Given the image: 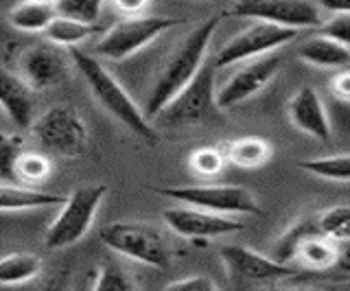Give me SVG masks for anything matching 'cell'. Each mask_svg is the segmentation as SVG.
Wrapping results in <instances>:
<instances>
[{
  "label": "cell",
  "mask_w": 350,
  "mask_h": 291,
  "mask_svg": "<svg viewBox=\"0 0 350 291\" xmlns=\"http://www.w3.org/2000/svg\"><path fill=\"white\" fill-rule=\"evenodd\" d=\"M219 23H221V16H213L204 20V23L197 25L191 33L171 51V55L164 59L145 101V114L149 121L158 118L164 107H167L184 88H189L193 79L200 74L204 64L208 61V46H211Z\"/></svg>",
  "instance_id": "6da1fadb"
},
{
  "label": "cell",
  "mask_w": 350,
  "mask_h": 291,
  "mask_svg": "<svg viewBox=\"0 0 350 291\" xmlns=\"http://www.w3.org/2000/svg\"><path fill=\"white\" fill-rule=\"evenodd\" d=\"M70 57L75 61L77 70L81 72L88 90H90L92 99L98 103V107H101L105 114L112 116L118 125H123L127 132L140 138L142 143H147L149 147H156L160 143V134L147 118L145 107H140L131 99L129 92L118 83V79L103 66L101 59L81 51L79 46L70 48Z\"/></svg>",
  "instance_id": "7a4b0ae2"
},
{
  "label": "cell",
  "mask_w": 350,
  "mask_h": 291,
  "mask_svg": "<svg viewBox=\"0 0 350 291\" xmlns=\"http://www.w3.org/2000/svg\"><path fill=\"white\" fill-rule=\"evenodd\" d=\"M101 241L112 252L145 263L149 267L169 269L173 250L158 225L147 221H112L101 230Z\"/></svg>",
  "instance_id": "3957f363"
},
{
  "label": "cell",
  "mask_w": 350,
  "mask_h": 291,
  "mask_svg": "<svg viewBox=\"0 0 350 291\" xmlns=\"http://www.w3.org/2000/svg\"><path fill=\"white\" fill-rule=\"evenodd\" d=\"M105 193V184H88L75 189L62 206L59 214L49 225L46 234H44V245L49 250H66V247L79 243L92 228Z\"/></svg>",
  "instance_id": "277c9868"
},
{
  "label": "cell",
  "mask_w": 350,
  "mask_h": 291,
  "mask_svg": "<svg viewBox=\"0 0 350 291\" xmlns=\"http://www.w3.org/2000/svg\"><path fill=\"white\" fill-rule=\"evenodd\" d=\"M162 197L175 199L180 206H191L217 214H252L260 217L262 208L256 197L243 186L237 184H191V186H156L153 189Z\"/></svg>",
  "instance_id": "5b68a950"
},
{
  "label": "cell",
  "mask_w": 350,
  "mask_h": 291,
  "mask_svg": "<svg viewBox=\"0 0 350 291\" xmlns=\"http://www.w3.org/2000/svg\"><path fill=\"white\" fill-rule=\"evenodd\" d=\"M186 25V18L173 16H140V18H123L109 27L96 44V55L114 61H123L131 57L140 48L149 46L153 40L162 33Z\"/></svg>",
  "instance_id": "8992f818"
},
{
  "label": "cell",
  "mask_w": 350,
  "mask_h": 291,
  "mask_svg": "<svg viewBox=\"0 0 350 291\" xmlns=\"http://www.w3.org/2000/svg\"><path fill=\"white\" fill-rule=\"evenodd\" d=\"M31 134L46 152L64 158H81L90 143V134L81 114L64 103L40 114L31 127Z\"/></svg>",
  "instance_id": "52a82bcc"
},
{
  "label": "cell",
  "mask_w": 350,
  "mask_h": 291,
  "mask_svg": "<svg viewBox=\"0 0 350 291\" xmlns=\"http://www.w3.org/2000/svg\"><path fill=\"white\" fill-rule=\"evenodd\" d=\"M228 16L252 18L256 23L276 25L282 29H322L326 23L322 5L300 3V0H250V3H232L226 7Z\"/></svg>",
  "instance_id": "ba28073f"
},
{
  "label": "cell",
  "mask_w": 350,
  "mask_h": 291,
  "mask_svg": "<svg viewBox=\"0 0 350 291\" xmlns=\"http://www.w3.org/2000/svg\"><path fill=\"white\" fill-rule=\"evenodd\" d=\"M217 64L208 59L200 74L193 79L189 88H184L175 99L164 107L158 116L160 121L169 125H197L204 123L213 116V110L217 107Z\"/></svg>",
  "instance_id": "9c48e42d"
},
{
  "label": "cell",
  "mask_w": 350,
  "mask_h": 291,
  "mask_svg": "<svg viewBox=\"0 0 350 291\" xmlns=\"http://www.w3.org/2000/svg\"><path fill=\"white\" fill-rule=\"evenodd\" d=\"M295 38H298V31L282 29V27L267 25V23H254L245 31H241L239 36H234L217 53L215 64H217V68H226V66H234L239 61H245L258 55L265 57L267 53L289 44Z\"/></svg>",
  "instance_id": "30bf717a"
},
{
  "label": "cell",
  "mask_w": 350,
  "mask_h": 291,
  "mask_svg": "<svg viewBox=\"0 0 350 291\" xmlns=\"http://www.w3.org/2000/svg\"><path fill=\"white\" fill-rule=\"evenodd\" d=\"M219 258L226 267V274L237 283H269L298 276L300 269L291 265H282L271 256H262L256 250L245 245H224L219 250Z\"/></svg>",
  "instance_id": "8fae6325"
},
{
  "label": "cell",
  "mask_w": 350,
  "mask_h": 291,
  "mask_svg": "<svg viewBox=\"0 0 350 291\" xmlns=\"http://www.w3.org/2000/svg\"><path fill=\"white\" fill-rule=\"evenodd\" d=\"M162 221L167 223L171 232L184 236V239H219V236L234 234L245 228L243 223L232 217L191 206L167 208L162 212Z\"/></svg>",
  "instance_id": "7c38bea8"
},
{
  "label": "cell",
  "mask_w": 350,
  "mask_h": 291,
  "mask_svg": "<svg viewBox=\"0 0 350 291\" xmlns=\"http://www.w3.org/2000/svg\"><path fill=\"white\" fill-rule=\"evenodd\" d=\"M282 66V59L278 55H265L256 61L247 64L241 70H237L217 92V107L228 110V107L241 105L243 101L252 99L262 88H267L271 79L276 77Z\"/></svg>",
  "instance_id": "4fadbf2b"
},
{
  "label": "cell",
  "mask_w": 350,
  "mask_h": 291,
  "mask_svg": "<svg viewBox=\"0 0 350 291\" xmlns=\"http://www.w3.org/2000/svg\"><path fill=\"white\" fill-rule=\"evenodd\" d=\"M68 74V64L62 53L49 44H36L20 53L18 77L27 81L33 90H46L57 85Z\"/></svg>",
  "instance_id": "5bb4252c"
},
{
  "label": "cell",
  "mask_w": 350,
  "mask_h": 291,
  "mask_svg": "<svg viewBox=\"0 0 350 291\" xmlns=\"http://www.w3.org/2000/svg\"><path fill=\"white\" fill-rule=\"evenodd\" d=\"M289 121L295 129H300L306 136L326 143L331 138V121H328L326 107L311 85H302L298 88L287 105Z\"/></svg>",
  "instance_id": "9a60e30c"
},
{
  "label": "cell",
  "mask_w": 350,
  "mask_h": 291,
  "mask_svg": "<svg viewBox=\"0 0 350 291\" xmlns=\"http://www.w3.org/2000/svg\"><path fill=\"white\" fill-rule=\"evenodd\" d=\"M0 103H3L5 114L18 129H31L33 123H36V116H33V105H36L33 88L9 68L0 72Z\"/></svg>",
  "instance_id": "2e32d148"
},
{
  "label": "cell",
  "mask_w": 350,
  "mask_h": 291,
  "mask_svg": "<svg viewBox=\"0 0 350 291\" xmlns=\"http://www.w3.org/2000/svg\"><path fill=\"white\" fill-rule=\"evenodd\" d=\"M66 199H68V195L40 191V189H33V186H22V184H3L0 186V208H3L5 212L64 206Z\"/></svg>",
  "instance_id": "e0dca14e"
},
{
  "label": "cell",
  "mask_w": 350,
  "mask_h": 291,
  "mask_svg": "<svg viewBox=\"0 0 350 291\" xmlns=\"http://www.w3.org/2000/svg\"><path fill=\"white\" fill-rule=\"evenodd\" d=\"M339 261V245L328 236L315 232L300 243L298 252L293 256V267L309 269V272H328L335 269Z\"/></svg>",
  "instance_id": "ac0fdd59"
},
{
  "label": "cell",
  "mask_w": 350,
  "mask_h": 291,
  "mask_svg": "<svg viewBox=\"0 0 350 291\" xmlns=\"http://www.w3.org/2000/svg\"><path fill=\"white\" fill-rule=\"evenodd\" d=\"M224 154L230 165L239 169H258L267 165L273 156V147L267 138L260 136H243L234 138L226 145Z\"/></svg>",
  "instance_id": "d6986e66"
},
{
  "label": "cell",
  "mask_w": 350,
  "mask_h": 291,
  "mask_svg": "<svg viewBox=\"0 0 350 291\" xmlns=\"http://www.w3.org/2000/svg\"><path fill=\"white\" fill-rule=\"evenodd\" d=\"M298 57L315 68H346L350 64V51L324 36H315L298 48Z\"/></svg>",
  "instance_id": "ffe728a7"
},
{
  "label": "cell",
  "mask_w": 350,
  "mask_h": 291,
  "mask_svg": "<svg viewBox=\"0 0 350 291\" xmlns=\"http://www.w3.org/2000/svg\"><path fill=\"white\" fill-rule=\"evenodd\" d=\"M57 20L55 3H20L9 12V23L22 33H46Z\"/></svg>",
  "instance_id": "44dd1931"
},
{
  "label": "cell",
  "mask_w": 350,
  "mask_h": 291,
  "mask_svg": "<svg viewBox=\"0 0 350 291\" xmlns=\"http://www.w3.org/2000/svg\"><path fill=\"white\" fill-rule=\"evenodd\" d=\"M315 232H320V223H317V214L315 217H302L295 223H291L287 230H284L278 241L273 243L269 256L273 261H278L282 265H291L293 267V256L298 252L300 243L306 239V236H311Z\"/></svg>",
  "instance_id": "7402d4cb"
},
{
  "label": "cell",
  "mask_w": 350,
  "mask_h": 291,
  "mask_svg": "<svg viewBox=\"0 0 350 291\" xmlns=\"http://www.w3.org/2000/svg\"><path fill=\"white\" fill-rule=\"evenodd\" d=\"M42 274V258L29 252H14L7 254L0 261V283L5 287L25 285L31 280L40 278Z\"/></svg>",
  "instance_id": "603a6c76"
},
{
  "label": "cell",
  "mask_w": 350,
  "mask_h": 291,
  "mask_svg": "<svg viewBox=\"0 0 350 291\" xmlns=\"http://www.w3.org/2000/svg\"><path fill=\"white\" fill-rule=\"evenodd\" d=\"M298 167L306 174L328 182H350V154L300 160Z\"/></svg>",
  "instance_id": "cb8c5ba5"
},
{
  "label": "cell",
  "mask_w": 350,
  "mask_h": 291,
  "mask_svg": "<svg viewBox=\"0 0 350 291\" xmlns=\"http://www.w3.org/2000/svg\"><path fill=\"white\" fill-rule=\"evenodd\" d=\"M317 223L324 236L337 245L350 243V204H337L317 214Z\"/></svg>",
  "instance_id": "d4e9b609"
},
{
  "label": "cell",
  "mask_w": 350,
  "mask_h": 291,
  "mask_svg": "<svg viewBox=\"0 0 350 291\" xmlns=\"http://www.w3.org/2000/svg\"><path fill=\"white\" fill-rule=\"evenodd\" d=\"M92 33H96V27H88L75 20L57 18L55 23L46 29V40L53 42L55 46H70L77 48V44H81L83 40H88Z\"/></svg>",
  "instance_id": "484cf974"
},
{
  "label": "cell",
  "mask_w": 350,
  "mask_h": 291,
  "mask_svg": "<svg viewBox=\"0 0 350 291\" xmlns=\"http://www.w3.org/2000/svg\"><path fill=\"white\" fill-rule=\"evenodd\" d=\"M53 171V165L46 156L33 154V152H22L16 165V184L22 186H36L44 182Z\"/></svg>",
  "instance_id": "4316f807"
},
{
  "label": "cell",
  "mask_w": 350,
  "mask_h": 291,
  "mask_svg": "<svg viewBox=\"0 0 350 291\" xmlns=\"http://www.w3.org/2000/svg\"><path fill=\"white\" fill-rule=\"evenodd\" d=\"M55 9H57V18L94 27L103 12V3H98V0H59V3H55Z\"/></svg>",
  "instance_id": "83f0119b"
},
{
  "label": "cell",
  "mask_w": 350,
  "mask_h": 291,
  "mask_svg": "<svg viewBox=\"0 0 350 291\" xmlns=\"http://www.w3.org/2000/svg\"><path fill=\"white\" fill-rule=\"evenodd\" d=\"M228 165V158L217 147H200L189 156V169L197 178H215Z\"/></svg>",
  "instance_id": "f1b7e54d"
},
{
  "label": "cell",
  "mask_w": 350,
  "mask_h": 291,
  "mask_svg": "<svg viewBox=\"0 0 350 291\" xmlns=\"http://www.w3.org/2000/svg\"><path fill=\"white\" fill-rule=\"evenodd\" d=\"M22 138L3 134L0 140V176H3V184H16V165L22 156Z\"/></svg>",
  "instance_id": "f546056e"
},
{
  "label": "cell",
  "mask_w": 350,
  "mask_h": 291,
  "mask_svg": "<svg viewBox=\"0 0 350 291\" xmlns=\"http://www.w3.org/2000/svg\"><path fill=\"white\" fill-rule=\"evenodd\" d=\"M92 291H136L134 289V280L125 272L120 265H103L96 272Z\"/></svg>",
  "instance_id": "4dcf8cb0"
},
{
  "label": "cell",
  "mask_w": 350,
  "mask_h": 291,
  "mask_svg": "<svg viewBox=\"0 0 350 291\" xmlns=\"http://www.w3.org/2000/svg\"><path fill=\"white\" fill-rule=\"evenodd\" d=\"M320 36L342 44L350 51V14H331L320 29Z\"/></svg>",
  "instance_id": "1f68e13d"
},
{
  "label": "cell",
  "mask_w": 350,
  "mask_h": 291,
  "mask_svg": "<svg viewBox=\"0 0 350 291\" xmlns=\"http://www.w3.org/2000/svg\"><path fill=\"white\" fill-rule=\"evenodd\" d=\"M164 291H219V289L211 278L191 276V278H182V280H178V283L169 285Z\"/></svg>",
  "instance_id": "d6a6232c"
},
{
  "label": "cell",
  "mask_w": 350,
  "mask_h": 291,
  "mask_svg": "<svg viewBox=\"0 0 350 291\" xmlns=\"http://www.w3.org/2000/svg\"><path fill=\"white\" fill-rule=\"evenodd\" d=\"M331 90L335 99H339L342 103H350V70H342L335 74L331 81Z\"/></svg>",
  "instance_id": "836d02e7"
},
{
  "label": "cell",
  "mask_w": 350,
  "mask_h": 291,
  "mask_svg": "<svg viewBox=\"0 0 350 291\" xmlns=\"http://www.w3.org/2000/svg\"><path fill=\"white\" fill-rule=\"evenodd\" d=\"M116 12L123 16V18H140V16H147V3L145 0H136V3H129V0H118V3H114Z\"/></svg>",
  "instance_id": "e575fe53"
},
{
  "label": "cell",
  "mask_w": 350,
  "mask_h": 291,
  "mask_svg": "<svg viewBox=\"0 0 350 291\" xmlns=\"http://www.w3.org/2000/svg\"><path fill=\"white\" fill-rule=\"evenodd\" d=\"M320 5L326 14H350V0H326Z\"/></svg>",
  "instance_id": "d590c367"
},
{
  "label": "cell",
  "mask_w": 350,
  "mask_h": 291,
  "mask_svg": "<svg viewBox=\"0 0 350 291\" xmlns=\"http://www.w3.org/2000/svg\"><path fill=\"white\" fill-rule=\"evenodd\" d=\"M31 291H64V283H62L59 276H51V278L40 280V283Z\"/></svg>",
  "instance_id": "8d00e7d4"
},
{
  "label": "cell",
  "mask_w": 350,
  "mask_h": 291,
  "mask_svg": "<svg viewBox=\"0 0 350 291\" xmlns=\"http://www.w3.org/2000/svg\"><path fill=\"white\" fill-rule=\"evenodd\" d=\"M342 274L350 276V243H344L339 245V261H337V267Z\"/></svg>",
  "instance_id": "74e56055"
},
{
  "label": "cell",
  "mask_w": 350,
  "mask_h": 291,
  "mask_svg": "<svg viewBox=\"0 0 350 291\" xmlns=\"http://www.w3.org/2000/svg\"><path fill=\"white\" fill-rule=\"evenodd\" d=\"M269 291H315V289H309V287H284V285H273V287H269Z\"/></svg>",
  "instance_id": "f35d334b"
}]
</instances>
